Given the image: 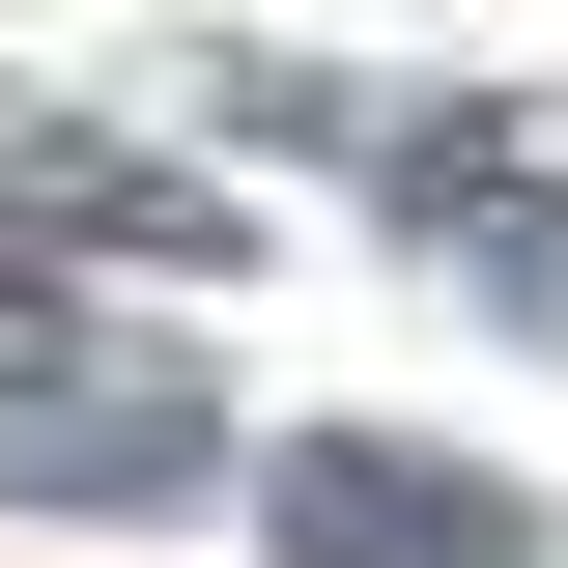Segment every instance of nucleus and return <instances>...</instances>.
<instances>
[{"label": "nucleus", "mask_w": 568, "mask_h": 568, "mask_svg": "<svg viewBox=\"0 0 568 568\" xmlns=\"http://www.w3.org/2000/svg\"><path fill=\"white\" fill-rule=\"evenodd\" d=\"M227 484V398L171 342H58V313H0V511H200Z\"/></svg>", "instance_id": "nucleus-1"}, {"label": "nucleus", "mask_w": 568, "mask_h": 568, "mask_svg": "<svg viewBox=\"0 0 568 568\" xmlns=\"http://www.w3.org/2000/svg\"><path fill=\"white\" fill-rule=\"evenodd\" d=\"M256 540L284 568H540V484L426 455V426H284L256 455Z\"/></svg>", "instance_id": "nucleus-2"}, {"label": "nucleus", "mask_w": 568, "mask_h": 568, "mask_svg": "<svg viewBox=\"0 0 568 568\" xmlns=\"http://www.w3.org/2000/svg\"><path fill=\"white\" fill-rule=\"evenodd\" d=\"M29 227H114V256H200V171H114V142H0Z\"/></svg>", "instance_id": "nucleus-3"}, {"label": "nucleus", "mask_w": 568, "mask_h": 568, "mask_svg": "<svg viewBox=\"0 0 568 568\" xmlns=\"http://www.w3.org/2000/svg\"><path fill=\"white\" fill-rule=\"evenodd\" d=\"M511 313H540V342H568V200H540V227H511Z\"/></svg>", "instance_id": "nucleus-4"}]
</instances>
